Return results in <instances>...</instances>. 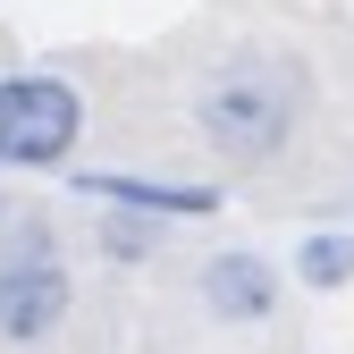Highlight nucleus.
Wrapping results in <instances>:
<instances>
[{
  "label": "nucleus",
  "mask_w": 354,
  "mask_h": 354,
  "mask_svg": "<svg viewBox=\"0 0 354 354\" xmlns=\"http://www.w3.org/2000/svg\"><path fill=\"white\" fill-rule=\"evenodd\" d=\"M59 321H68V270L26 236L9 261H0V337L34 346V337H51Z\"/></svg>",
  "instance_id": "obj_3"
},
{
  "label": "nucleus",
  "mask_w": 354,
  "mask_h": 354,
  "mask_svg": "<svg viewBox=\"0 0 354 354\" xmlns=\"http://www.w3.org/2000/svg\"><path fill=\"white\" fill-rule=\"evenodd\" d=\"M84 136L68 76H0V169H59Z\"/></svg>",
  "instance_id": "obj_1"
},
{
  "label": "nucleus",
  "mask_w": 354,
  "mask_h": 354,
  "mask_svg": "<svg viewBox=\"0 0 354 354\" xmlns=\"http://www.w3.org/2000/svg\"><path fill=\"white\" fill-rule=\"evenodd\" d=\"M203 304H211L219 321H270L279 279H270L261 253H211V261H203Z\"/></svg>",
  "instance_id": "obj_5"
},
{
  "label": "nucleus",
  "mask_w": 354,
  "mask_h": 354,
  "mask_svg": "<svg viewBox=\"0 0 354 354\" xmlns=\"http://www.w3.org/2000/svg\"><path fill=\"white\" fill-rule=\"evenodd\" d=\"M93 203H110V211H127V219H203V211H219V186H169V177H136V169H84L76 177Z\"/></svg>",
  "instance_id": "obj_4"
},
{
  "label": "nucleus",
  "mask_w": 354,
  "mask_h": 354,
  "mask_svg": "<svg viewBox=\"0 0 354 354\" xmlns=\"http://www.w3.org/2000/svg\"><path fill=\"white\" fill-rule=\"evenodd\" d=\"M295 279L321 287V295L346 287V279H354V228H337V236H304V245H295Z\"/></svg>",
  "instance_id": "obj_6"
},
{
  "label": "nucleus",
  "mask_w": 354,
  "mask_h": 354,
  "mask_svg": "<svg viewBox=\"0 0 354 354\" xmlns=\"http://www.w3.org/2000/svg\"><path fill=\"white\" fill-rule=\"evenodd\" d=\"M194 118H203V136L228 160H270L287 144V127H295V93L270 84V76H219Z\"/></svg>",
  "instance_id": "obj_2"
},
{
  "label": "nucleus",
  "mask_w": 354,
  "mask_h": 354,
  "mask_svg": "<svg viewBox=\"0 0 354 354\" xmlns=\"http://www.w3.org/2000/svg\"><path fill=\"white\" fill-rule=\"evenodd\" d=\"M152 236H160L152 219H127V211H118V219H102V253H110V261H144V253H152Z\"/></svg>",
  "instance_id": "obj_7"
}]
</instances>
